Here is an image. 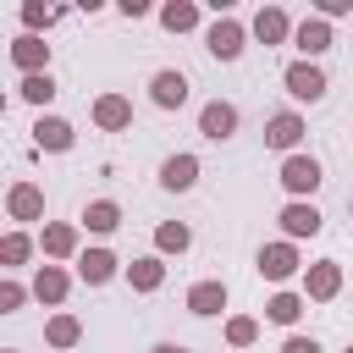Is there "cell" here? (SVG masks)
<instances>
[{"instance_id":"f1b7e54d","label":"cell","mask_w":353,"mask_h":353,"mask_svg":"<svg viewBox=\"0 0 353 353\" xmlns=\"http://www.w3.org/2000/svg\"><path fill=\"white\" fill-rule=\"evenodd\" d=\"M28 248H33V243H28L22 232H11V237L0 243V259H6V265H22V259H28Z\"/></svg>"},{"instance_id":"7402d4cb","label":"cell","mask_w":353,"mask_h":353,"mask_svg":"<svg viewBox=\"0 0 353 353\" xmlns=\"http://www.w3.org/2000/svg\"><path fill=\"white\" fill-rule=\"evenodd\" d=\"M160 22H165V33H188V28H199V6H188V0H171V6L160 11Z\"/></svg>"},{"instance_id":"44dd1931","label":"cell","mask_w":353,"mask_h":353,"mask_svg":"<svg viewBox=\"0 0 353 353\" xmlns=\"http://www.w3.org/2000/svg\"><path fill=\"white\" fill-rule=\"evenodd\" d=\"M33 292H39V303H61V298H66V270L44 265V270L33 276Z\"/></svg>"},{"instance_id":"277c9868","label":"cell","mask_w":353,"mask_h":353,"mask_svg":"<svg viewBox=\"0 0 353 353\" xmlns=\"http://www.w3.org/2000/svg\"><path fill=\"white\" fill-rule=\"evenodd\" d=\"M281 188H287V193H314V188H320V160H314V154H287Z\"/></svg>"},{"instance_id":"1f68e13d","label":"cell","mask_w":353,"mask_h":353,"mask_svg":"<svg viewBox=\"0 0 353 353\" xmlns=\"http://www.w3.org/2000/svg\"><path fill=\"white\" fill-rule=\"evenodd\" d=\"M281 353H320V342H314V336H287Z\"/></svg>"},{"instance_id":"ac0fdd59","label":"cell","mask_w":353,"mask_h":353,"mask_svg":"<svg viewBox=\"0 0 353 353\" xmlns=\"http://www.w3.org/2000/svg\"><path fill=\"white\" fill-rule=\"evenodd\" d=\"M188 309H193V314H221V309H226V287H221V281L188 287Z\"/></svg>"},{"instance_id":"cb8c5ba5","label":"cell","mask_w":353,"mask_h":353,"mask_svg":"<svg viewBox=\"0 0 353 353\" xmlns=\"http://www.w3.org/2000/svg\"><path fill=\"white\" fill-rule=\"evenodd\" d=\"M22 99H33V105H50L55 99V77L50 72H33V77H22V88H17Z\"/></svg>"},{"instance_id":"52a82bcc","label":"cell","mask_w":353,"mask_h":353,"mask_svg":"<svg viewBox=\"0 0 353 353\" xmlns=\"http://www.w3.org/2000/svg\"><path fill=\"white\" fill-rule=\"evenodd\" d=\"M149 94H154L160 110H176V105H188V77H182V72H154Z\"/></svg>"},{"instance_id":"f546056e","label":"cell","mask_w":353,"mask_h":353,"mask_svg":"<svg viewBox=\"0 0 353 353\" xmlns=\"http://www.w3.org/2000/svg\"><path fill=\"white\" fill-rule=\"evenodd\" d=\"M22 22H28V28H50L55 11H44V6H22Z\"/></svg>"},{"instance_id":"d4e9b609","label":"cell","mask_w":353,"mask_h":353,"mask_svg":"<svg viewBox=\"0 0 353 353\" xmlns=\"http://www.w3.org/2000/svg\"><path fill=\"white\" fill-rule=\"evenodd\" d=\"M154 243H160V254H182V248L193 243V232H188L182 221H165V226L154 232Z\"/></svg>"},{"instance_id":"ffe728a7","label":"cell","mask_w":353,"mask_h":353,"mask_svg":"<svg viewBox=\"0 0 353 353\" xmlns=\"http://www.w3.org/2000/svg\"><path fill=\"white\" fill-rule=\"evenodd\" d=\"M83 226H88V232H116V226H121V210H116L110 199H94V204L83 210Z\"/></svg>"},{"instance_id":"8992f818","label":"cell","mask_w":353,"mask_h":353,"mask_svg":"<svg viewBox=\"0 0 353 353\" xmlns=\"http://www.w3.org/2000/svg\"><path fill=\"white\" fill-rule=\"evenodd\" d=\"M303 287H309V298H314V303L336 298V287H342V265H336V259H320V265H309Z\"/></svg>"},{"instance_id":"d6a6232c","label":"cell","mask_w":353,"mask_h":353,"mask_svg":"<svg viewBox=\"0 0 353 353\" xmlns=\"http://www.w3.org/2000/svg\"><path fill=\"white\" fill-rule=\"evenodd\" d=\"M149 353H188V347H182V342H154Z\"/></svg>"},{"instance_id":"484cf974","label":"cell","mask_w":353,"mask_h":353,"mask_svg":"<svg viewBox=\"0 0 353 353\" xmlns=\"http://www.w3.org/2000/svg\"><path fill=\"white\" fill-rule=\"evenodd\" d=\"M72 248H77V226H44V254L66 259Z\"/></svg>"},{"instance_id":"603a6c76","label":"cell","mask_w":353,"mask_h":353,"mask_svg":"<svg viewBox=\"0 0 353 353\" xmlns=\"http://www.w3.org/2000/svg\"><path fill=\"white\" fill-rule=\"evenodd\" d=\"M265 314H270L276 325H292V320L303 314V298H298V292H276V298L265 303Z\"/></svg>"},{"instance_id":"4316f807","label":"cell","mask_w":353,"mask_h":353,"mask_svg":"<svg viewBox=\"0 0 353 353\" xmlns=\"http://www.w3.org/2000/svg\"><path fill=\"white\" fill-rule=\"evenodd\" d=\"M44 336H50V342H55V347H72V342H77V336H83V325H77V320H72V314H55V320H50V325H44Z\"/></svg>"},{"instance_id":"30bf717a","label":"cell","mask_w":353,"mask_h":353,"mask_svg":"<svg viewBox=\"0 0 353 353\" xmlns=\"http://www.w3.org/2000/svg\"><path fill=\"white\" fill-rule=\"evenodd\" d=\"M94 121H99L105 132H121V127L132 121V105H127L121 94H99V99H94Z\"/></svg>"},{"instance_id":"5b68a950","label":"cell","mask_w":353,"mask_h":353,"mask_svg":"<svg viewBox=\"0 0 353 353\" xmlns=\"http://www.w3.org/2000/svg\"><path fill=\"white\" fill-rule=\"evenodd\" d=\"M298 270V248L292 243H270V248H259V276L265 281H287Z\"/></svg>"},{"instance_id":"7a4b0ae2","label":"cell","mask_w":353,"mask_h":353,"mask_svg":"<svg viewBox=\"0 0 353 353\" xmlns=\"http://www.w3.org/2000/svg\"><path fill=\"white\" fill-rule=\"evenodd\" d=\"M204 50L215 55V61H237L243 55V22H232V17H221L210 33H204Z\"/></svg>"},{"instance_id":"3957f363","label":"cell","mask_w":353,"mask_h":353,"mask_svg":"<svg viewBox=\"0 0 353 353\" xmlns=\"http://www.w3.org/2000/svg\"><path fill=\"white\" fill-rule=\"evenodd\" d=\"M199 132H204L210 143L232 138V132H237V105H226V99H210V105L199 110Z\"/></svg>"},{"instance_id":"8fae6325","label":"cell","mask_w":353,"mask_h":353,"mask_svg":"<svg viewBox=\"0 0 353 353\" xmlns=\"http://www.w3.org/2000/svg\"><path fill=\"white\" fill-rule=\"evenodd\" d=\"M77 276H83L88 287L110 281V276H116V254H110V248H88V254H77Z\"/></svg>"},{"instance_id":"5bb4252c","label":"cell","mask_w":353,"mask_h":353,"mask_svg":"<svg viewBox=\"0 0 353 353\" xmlns=\"http://www.w3.org/2000/svg\"><path fill=\"white\" fill-rule=\"evenodd\" d=\"M298 138H303V121H298L292 110L270 116V127H265V143H270V149H298Z\"/></svg>"},{"instance_id":"ba28073f","label":"cell","mask_w":353,"mask_h":353,"mask_svg":"<svg viewBox=\"0 0 353 353\" xmlns=\"http://www.w3.org/2000/svg\"><path fill=\"white\" fill-rule=\"evenodd\" d=\"M199 182V160L193 154H171L165 165H160V188H171V193H188Z\"/></svg>"},{"instance_id":"9a60e30c","label":"cell","mask_w":353,"mask_h":353,"mask_svg":"<svg viewBox=\"0 0 353 353\" xmlns=\"http://www.w3.org/2000/svg\"><path fill=\"white\" fill-rule=\"evenodd\" d=\"M33 143H39V149H72V121L39 116V121H33Z\"/></svg>"},{"instance_id":"4dcf8cb0","label":"cell","mask_w":353,"mask_h":353,"mask_svg":"<svg viewBox=\"0 0 353 353\" xmlns=\"http://www.w3.org/2000/svg\"><path fill=\"white\" fill-rule=\"evenodd\" d=\"M0 309H6V314H11V309H22V287H17V281H6V287H0Z\"/></svg>"},{"instance_id":"2e32d148","label":"cell","mask_w":353,"mask_h":353,"mask_svg":"<svg viewBox=\"0 0 353 353\" xmlns=\"http://www.w3.org/2000/svg\"><path fill=\"white\" fill-rule=\"evenodd\" d=\"M281 226H287V237H314L325 221H320L314 204H287V210H281Z\"/></svg>"},{"instance_id":"836d02e7","label":"cell","mask_w":353,"mask_h":353,"mask_svg":"<svg viewBox=\"0 0 353 353\" xmlns=\"http://www.w3.org/2000/svg\"><path fill=\"white\" fill-rule=\"evenodd\" d=\"M347 353H353V342H347Z\"/></svg>"},{"instance_id":"4fadbf2b","label":"cell","mask_w":353,"mask_h":353,"mask_svg":"<svg viewBox=\"0 0 353 353\" xmlns=\"http://www.w3.org/2000/svg\"><path fill=\"white\" fill-rule=\"evenodd\" d=\"M11 61H17V66H22V72H28V77H33V72H39V66H44V61H50V44H44V39H39V33H22V39H17V44H11Z\"/></svg>"},{"instance_id":"7c38bea8","label":"cell","mask_w":353,"mask_h":353,"mask_svg":"<svg viewBox=\"0 0 353 353\" xmlns=\"http://www.w3.org/2000/svg\"><path fill=\"white\" fill-rule=\"evenodd\" d=\"M254 33H259V44H281L287 33H298L292 22H287V11L281 6H265L259 17H254Z\"/></svg>"},{"instance_id":"6da1fadb","label":"cell","mask_w":353,"mask_h":353,"mask_svg":"<svg viewBox=\"0 0 353 353\" xmlns=\"http://www.w3.org/2000/svg\"><path fill=\"white\" fill-rule=\"evenodd\" d=\"M281 83H287V94H292V99H303V105H314V99L325 94V72H320V66H309V61H292V66L281 72Z\"/></svg>"},{"instance_id":"83f0119b","label":"cell","mask_w":353,"mask_h":353,"mask_svg":"<svg viewBox=\"0 0 353 353\" xmlns=\"http://www.w3.org/2000/svg\"><path fill=\"white\" fill-rule=\"evenodd\" d=\"M226 336H232V347H248V342L259 336V325H254L248 314H237V320H226Z\"/></svg>"},{"instance_id":"d6986e66","label":"cell","mask_w":353,"mask_h":353,"mask_svg":"<svg viewBox=\"0 0 353 353\" xmlns=\"http://www.w3.org/2000/svg\"><path fill=\"white\" fill-rule=\"evenodd\" d=\"M292 39H298V50H303V55H325V50H331V28H325L320 17L298 22V33H292Z\"/></svg>"},{"instance_id":"e0dca14e","label":"cell","mask_w":353,"mask_h":353,"mask_svg":"<svg viewBox=\"0 0 353 353\" xmlns=\"http://www.w3.org/2000/svg\"><path fill=\"white\" fill-rule=\"evenodd\" d=\"M127 281H132L138 292H154V287L165 281V265H160V254H143V259H132V265H127Z\"/></svg>"},{"instance_id":"e575fe53","label":"cell","mask_w":353,"mask_h":353,"mask_svg":"<svg viewBox=\"0 0 353 353\" xmlns=\"http://www.w3.org/2000/svg\"><path fill=\"white\" fill-rule=\"evenodd\" d=\"M347 210H353V204H347Z\"/></svg>"},{"instance_id":"9c48e42d","label":"cell","mask_w":353,"mask_h":353,"mask_svg":"<svg viewBox=\"0 0 353 353\" xmlns=\"http://www.w3.org/2000/svg\"><path fill=\"white\" fill-rule=\"evenodd\" d=\"M6 210H11V221H39V215H44V193H39L33 182H17V188L6 193Z\"/></svg>"}]
</instances>
